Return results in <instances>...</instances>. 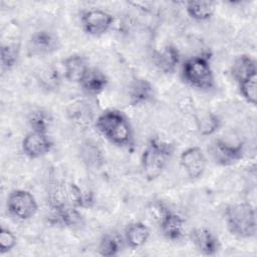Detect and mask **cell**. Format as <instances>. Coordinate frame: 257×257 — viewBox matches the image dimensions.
<instances>
[{
    "instance_id": "obj_1",
    "label": "cell",
    "mask_w": 257,
    "mask_h": 257,
    "mask_svg": "<svg viewBox=\"0 0 257 257\" xmlns=\"http://www.w3.org/2000/svg\"><path fill=\"white\" fill-rule=\"evenodd\" d=\"M96 130L111 144L118 147H130L134 134L127 117L117 109L102 111L95 120Z\"/></svg>"
},
{
    "instance_id": "obj_2",
    "label": "cell",
    "mask_w": 257,
    "mask_h": 257,
    "mask_svg": "<svg viewBox=\"0 0 257 257\" xmlns=\"http://www.w3.org/2000/svg\"><path fill=\"white\" fill-rule=\"evenodd\" d=\"M174 153L172 144L159 138L149 140L141 156V168L148 181L158 179L165 171Z\"/></svg>"
},
{
    "instance_id": "obj_3",
    "label": "cell",
    "mask_w": 257,
    "mask_h": 257,
    "mask_svg": "<svg viewBox=\"0 0 257 257\" xmlns=\"http://www.w3.org/2000/svg\"><path fill=\"white\" fill-rule=\"evenodd\" d=\"M209 53L188 58L182 65L181 77L185 83L199 90H210L215 86L214 73Z\"/></svg>"
},
{
    "instance_id": "obj_4",
    "label": "cell",
    "mask_w": 257,
    "mask_h": 257,
    "mask_svg": "<svg viewBox=\"0 0 257 257\" xmlns=\"http://www.w3.org/2000/svg\"><path fill=\"white\" fill-rule=\"evenodd\" d=\"M226 225L230 233L238 238L256 235V211L249 203H235L225 210Z\"/></svg>"
},
{
    "instance_id": "obj_5",
    "label": "cell",
    "mask_w": 257,
    "mask_h": 257,
    "mask_svg": "<svg viewBox=\"0 0 257 257\" xmlns=\"http://www.w3.org/2000/svg\"><path fill=\"white\" fill-rule=\"evenodd\" d=\"M8 212L18 220L26 221L31 219L38 210L35 197L26 190H13L6 202Z\"/></svg>"
},
{
    "instance_id": "obj_6",
    "label": "cell",
    "mask_w": 257,
    "mask_h": 257,
    "mask_svg": "<svg viewBox=\"0 0 257 257\" xmlns=\"http://www.w3.org/2000/svg\"><path fill=\"white\" fill-rule=\"evenodd\" d=\"M212 160L220 166H231L239 162L244 154L242 142L232 143L223 139H216L209 148Z\"/></svg>"
},
{
    "instance_id": "obj_7",
    "label": "cell",
    "mask_w": 257,
    "mask_h": 257,
    "mask_svg": "<svg viewBox=\"0 0 257 257\" xmlns=\"http://www.w3.org/2000/svg\"><path fill=\"white\" fill-rule=\"evenodd\" d=\"M61 46L56 33L47 29L34 32L27 43V55L30 57L45 56L57 51Z\"/></svg>"
},
{
    "instance_id": "obj_8",
    "label": "cell",
    "mask_w": 257,
    "mask_h": 257,
    "mask_svg": "<svg viewBox=\"0 0 257 257\" xmlns=\"http://www.w3.org/2000/svg\"><path fill=\"white\" fill-rule=\"evenodd\" d=\"M80 22L83 31L91 36H99L104 34L112 25L113 17L108 12L92 8L82 12Z\"/></svg>"
},
{
    "instance_id": "obj_9",
    "label": "cell",
    "mask_w": 257,
    "mask_h": 257,
    "mask_svg": "<svg viewBox=\"0 0 257 257\" xmlns=\"http://www.w3.org/2000/svg\"><path fill=\"white\" fill-rule=\"evenodd\" d=\"M22 152L30 159H39L46 156L53 148V142L48 134L31 131L22 140Z\"/></svg>"
},
{
    "instance_id": "obj_10",
    "label": "cell",
    "mask_w": 257,
    "mask_h": 257,
    "mask_svg": "<svg viewBox=\"0 0 257 257\" xmlns=\"http://www.w3.org/2000/svg\"><path fill=\"white\" fill-rule=\"evenodd\" d=\"M180 164L191 179L200 178L206 169L207 158L199 147H190L180 155Z\"/></svg>"
},
{
    "instance_id": "obj_11",
    "label": "cell",
    "mask_w": 257,
    "mask_h": 257,
    "mask_svg": "<svg viewBox=\"0 0 257 257\" xmlns=\"http://www.w3.org/2000/svg\"><path fill=\"white\" fill-rule=\"evenodd\" d=\"M190 239L196 249L207 256L215 255L220 249L217 236L206 227H197L190 233Z\"/></svg>"
},
{
    "instance_id": "obj_12",
    "label": "cell",
    "mask_w": 257,
    "mask_h": 257,
    "mask_svg": "<svg viewBox=\"0 0 257 257\" xmlns=\"http://www.w3.org/2000/svg\"><path fill=\"white\" fill-rule=\"evenodd\" d=\"M62 66L64 78L69 82L78 84L90 67L87 58L81 54H71L67 56L63 59Z\"/></svg>"
},
{
    "instance_id": "obj_13",
    "label": "cell",
    "mask_w": 257,
    "mask_h": 257,
    "mask_svg": "<svg viewBox=\"0 0 257 257\" xmlns=\"http://www.w3.org/2000/svg\"><path fill=\"white\" fill-rule=\"evenodd\" d=\"M127 95L131 105L146 104L155 96L154 85L146 78H136L128 86Z\"/></svg>"
},
{
    "instance_id": "obj_14",
    "label": "cell",
    "mask_w": 257,
    "mask_h": 257,
    "mask_svg": "<svg viewBox=\"0 0 257 257\" xmlns=\"http://www.w3.org/2000/svg\"><path fill=\"white\" fill-rule=\"evenodd\" d=\"M181 55L178 48L174 45H166L154 55L156 67L164 73H173L180 63Z\"/></svg>"
},
{
    "instance_id": "obj_15",
    "label": "cell",
    "mask_w": 257,
    "mask_h": 257,
    "mask_svg": "<svg viewBox=\"0 0 257 257\" xmlns=\"http://www.w3.org/2000/svg\"><path fill=\"white\" fill-rule=\"evenodd\" d=\"M108 78L102 70L97 67H89L81 81L79 82L82 90L88 94L96 95L101 93L107 86Z\"/></svg>"
},
{
    "instance_id": "obj_16",
    "label": "cell",
    "mask_w": 257,
    "mask_h": 257,
    "mask_svg": "<svg viewBox=\"0 0 257 257\" xmlns=\"http://www.w3.org/2000/svg\"><path fill=\"white\" fill-rule=\"evenodd\" d=\"M161 232L163 235L171 241H179L184 237L185 234V221L184 219L170 211L163 220L159 223Z\"/></svg>"
},
{
    "instance_id": "obj_17",
    "label": "cell",
    "mask_w": 257,
    "mask_h": 257,
    "mask_svg": "<svg viewBox=\"0 0 257 257\" xmlns=\"http://www.w3.org/2000/svg\"><path fill=\"white\" fill-rule=\"evenodd\" d=\"M232 77L238 82H242L252 76L257 75L255 59L248 54H242L236 57L231 66Z\"/></svg>"
},
{
    "instance_id": "obj_18",
    "label": "cell",
    "mask_w": 257,
    "mask_h": 257,
    "mask_svg": "<svg viewBox=\"0 0 257 257\" xmlns=\"http://www.w3.org/2000/svg\"><path fill=\"white\" fill-rule=\"evenodd\" d=\"M50 217L55 224L62 227L72 228L81 223V214L78 211V208L69 204L50 210Z\"/></svg>"
},
{
    "instance_id": "obj_19",
    "label": "cell",
    "mask_w": 257,
    "mask_h": 257,
    "mask_svg": "<svg viewBox=\"0 0 257 257\" xmlns=\"http://www.w3.org/2000/svg\"><path fill=\"white\" fill-rule=\"evenodd\" d=\"M150 228L143 222L130 223L124 229V241L132 249L144 246L150 237Z\"/></svg>"
},
{
    "instance_id": "obj_20",
    "label": "cell",
    "mask_w": 257,
    "mask_h": 257,
    "mask_svg": "<svg viewBox=\"0 0 257 257\" xmlns=\"http://www.w3.org/2000/svg\"><path fill=\"white\" fill-rule=\"evenodd\" d=\"M36 79L39 86L48 92L57 91L61 85V75L52 64L41 67L36 73Z\"/></svg>"
},
{
    "instance_id": "obj_21",
    "label": "cell",
    "mask_w": 257,
    "mask_h": 257,
    "mask_svg": "<svg viewBox=\"0 0 257 257\" xmlns=\"http://www.w3.org/2000/svg\"><path fill=\"white\" fill-rule=\"evenodd\" d=\"M64 191L67 203L75 208L89 207L92 201V195L90 193H84L78 185L69 182L64 184Z\"/></svg>"
},
{
    "instance_id": "obj_22",
    "label": "cell",
    "mask_w": 257,
    "mask_h": 257,
    "mask_svg": "<svg viewBox=\"0 0 257 257\" xmlns=\"http://www.w3.org/2000/svg\"><path fill=\"white\" fill-rule=\"evenodd\" d=\"M188 15L197 21L209 20L215 13V3L211 1H189L186 4Z\"/></svg>"
},
{
    "instance_id": "obj_23",
    "label": "cell",
    "mask_w": 257,
    "mask_h": 257,
    "mask_svg": "<svg viewBox=\"0 0 257 257\" xmlns=\"http://www.w3.org/2000/svg\"><path fill=\"white\" fill-rule=\"evenodd\" d=\"M80 158L82 162L91 169H98L104 163V157L101 150L91 142H86L81 145Z\"/></svg>"
},
{
    "instance_id": "obj_24",
    "label": "cell",
    "mask_w": 257,
    "mask_h": 257,
    "mask_svg": "<svg viewBox=\"0 0 257 257\" xmlns=\"http://www.w3.org/2000/svg\"><path fill=\"white\" fill-rule=\"evenodd\" d=\"M28 124L33 132L48 134L52 123V116L44 108H35L28 114Z\"/></svg>"
},
{
    "instance_id": "obj_25",
    "label": "cell",
    "mask_w": 257,
    "mask_h": 257,
    "mask_svg": "<svg viewBox=\"0 0 257 257\" xmlns=\"http://www.w3.org/2000/svg\"><path fill=\"white\" fill-rule=\"evenodd\" d=\"M122 247V240L116 233H104L98 243V254L104 257L115 256Z\"/></svg>"
},
{
    "instance_id": "obj_26",
    "label": "cell",
    "mask_w": 257,
    "mask_h": 257,
    "mask_svg": "<svg viewBox=\"0 0 257 257\" xmlns=\"http://www.w3.org/2000/svg\"><path fill=\"white\" fill-rule=\"evenodd\" d=\"M20 45L15 42L3 43L1 45V65L4 70L13 68L19 59Z\"/></svg>"
},
{
    "instance_id": "obj_27",
    "label": "cell",
    "mask_w": 257,
    "mask_h": 257,
    "mask_svg": "<svg viewBox=\"0 0 257 257\" xmlns=\"http://www.w3.org/2000/svg\"><path fill=\"white\" fill-rule=\"evenodd\" d=\"M196 122L200 134L205 137L213 135L220 128L222 124L221 118L211 111L205 112L200 117H197Z\"/></svg>"
},
{
    "instance_id": "obj_28",
    "label": "cell",
    "mask_w": 257,
    "mask_h": 257,
    "mask_svg": "<svg viewBox=\"0 0 257 257\" xmlns=\"http://www.w3.org/2000/svg\"><path fill=\"white\" fill-rule=\"evenodd\" d=\"M238 84L242 97L248 103L255 105L257 101V75L252 76Z\"/></svg>"
},
{
    "instance_id": "obj_29",
    "label": "cell",
    "mask_w": 257,
    "mask_h": 257,
    "mask_svg": "<svg viewBox=\"0 0 257 257\" xmlns=\"http://www.w3.org/2000/svg\"><path fill=\"white\" fill-rule=\"evenodd\" d=\"M171 210L161 200H153L147 205V213L152 220L158 224Z\"/></svg>"
},
{
    "instance_id": "obj_30",
    "label": "cell",
    "mask_w": 257,
    "mask_h": 257,
    "mask_svg": "<svg viewBox=\"0 0 257 257\" xmlns=\"http://www.w3.org/2000/svg\"><path fill=\"white\" fill-rule=\"evenodd\" d=\"M17 243L15 234L5 227H1L0 230V253L4 254L11 251Z\"/></svg>"
}]
</instances>
